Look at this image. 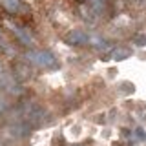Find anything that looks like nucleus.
Listing matches in <instances>:
<instances>
[{
    "label": "nucleus",
    "instance_id": "1",
    "mask_svg": "<svg viewBox=\"0 0 146 146\" xmlns=\"http://www.w3.org/2000/svg\"><path fill=\"white\" fill-rule=\"evenodd\" d=\"M27 60H31L33 64H36L38 68H44V70H53V68H58V62L55 58V55L48 49H35V51L27 53Z\"/></svg>",
    "mask_w": 146,
    "mask_h": 146
},
{
    "label": "nucleus",
    "instance_id": "2",
    "mask_svg": "<svg viewBox=\"0 0 146 146\" xmlns=\"http://www.w3.org/2000/svg\"><path fill=\"white\" fill-rule=\"evenodd\" d=\"M4 9L11 15H29V6L24 0H4Z\"/></svg>",
    "mask_w": 146,
    "mask_h": 146
},
{
    "label": "nucleus",
    "instance_id": "3",
    "mask_svg": "<svg viewBox=\"0 0 146 146\" xmlns=\"http://www.w3.org/2000/svg\"><path fill=\"white\" fill-rule=\"evenodd\" d=\"M64 42L68 46H86L90 42V35L80 31V29H73L64 36Z\"/></svg>",
    "mask_w": 146,
    "mask_h": 146
},
{
    "label": "nucleus",
    "instance_id": "4",
    "mask_svg": "<svg viewBox=\"0 0 146 146\" xmlns=\"http://www.w3.org/2000/svg\"><path fill=\"white\" fill-rule=\"evenodd\" d=\"M131 55V49H126V48H117L113 49L111 53H110V57L113 58V60H124V58H128Z\"/></svg>",
    "mask_w": 146,
    "mask_h": 146
},
{
    "label": "nucleus",
    "instance_id": "5",
    "mask_svg": "<svg viewBox=\"0 0 146 146\" xmlns=\"http://www.w3.org/2000/svg\"><path fill=\"white\" fill-rule=\"evenodd\" d=\"M133 42L137 46H146V35H137L135 38H133Z\"/></svg>",
    "mask_w": 146,
    "mask_h": 146
},
{
    "label": "nucleus",
    "instance_id": "6",
    "mask_svg": "<svg viewBox=\"0 0 146 146\" xmlns=\"http://www.w3.org/2000/svg\"><path fill=\"white\" fill-rule=\"evenodd\" d=\"M135 135H137V139H139V141H146V131L143 130V128H137Z\"/></svg>",
    "mask_w": 146,
    "mask_h": 146
},
{
    "label": "nucleus",
    "instance_id": "7",
    "mask_svg": "<svg viewBox=\"0 0 146 146\" xmlns=\"http://www.w3.org/2000/svg\"><path fill=\"white\" fill-rule=\"evenodd\" d=\"M0 110H2V106H0Z\"/></svg>",
    "mask_w": 146,
    "mask_h": 146
}]
</instances>
